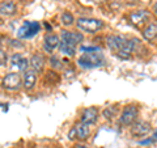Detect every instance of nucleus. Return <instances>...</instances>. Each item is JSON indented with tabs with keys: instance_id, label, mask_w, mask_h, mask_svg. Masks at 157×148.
<instances>
[{
	"instance_id": "obj_6",
	"label": "nucleus",
	"mask_w": 157,
	"mask_h": 148,
	"mask_svg": "<svg viewBox=\"0 0 157 148\" xmlns=\"http://www.w3.org/2000/svg\"><path fill=\"white\" fill-rule=\"evenodd\" d=\"M3 87L8 91H18L21 87V77L17 72H11L4 77Z\"/></svg>"
},
{
	"instance_id": "obj_12",
	"label": "nucleus",
	"mask_w": 157,
	"mask_h": 148,
	"mask_svg": "<svg viewBox=\"0 0 157 148\" xmlns=\"http://www.w3.org/2000/svg\"><path fill=\"white\" fill-rule=\"evenodd\" d=\"M37 83V72L34 70H26L24 72V84L22 87L25 88L26 91H30L34 88Z\"/></svg>"
},
{
	"instance_id": "obj_25",
	"label": "nucleus",
	"mask_w": 157,
	"mask_h": 148,
	"mask_svg": "<svg viewBox=\"0 0 157 148\" xmlns=\"http://www.w3.org/2000/svg\"><path fill=\"white\" fill-rule=\"evenodd\" d=\"M155 14L157 16V3H156V6H155Z\"/></svg>"
},
{
	"instance_id": "obj_23",
	"label": "nucleus",
	"mask_w": 157,
	"mask_h": 148,
	"mask_svg": "<svg viewBox=\"0 0 157 148\" xmlns=\"http://www.w3.org/2000/svg\"><path fill=\"white\" fill-rule=\"evenodd\" d=\"M6 63H7V54L3 50H0V66L6 64Z\"/></svg>"
},
{
	"instance_id": "obj_26",
	"label": "nucleus",
	"mask_w": 157,
	"mask_h": 148,
	"mask_svg": "<svg viewBox=\"0 0 157 148\" xmlns=\"http://www.w3.org/2000/svg\"><path fill=\"white\" fill-rule=\"evenodd\" d=\"M0 47H2V37H0Z\"/></svg>"
},
{
	"instance_id": "obj_9",
	"label": "nucleus",
	"mask_w": 157,
	"mask_h": 148,
	"mask_svg": "<svg viewBox=\"0 0 157 148\" xmlns=\"http://www.w3.org/2000/svg\"><path fill=\"white\" fill-rule=\"evenodd\" d=\"M148 18H149V13L147 11H135V12L131 13L130 21H131V24L134 26L140 28V26H143L147 21H148Z\"/></svg>"
},
{
	"instance_id": "obj_10",
	"label": "nucleus",
	"mask_w": 157,
	"mask_h": 148,
	"mask_svg": "<svg viewBox=\"0 0 157 148\" xmlns=\"http://www.w3.org/2000/svg\"><path fill=\"white\" fill-rule=\"evenodd\" d=\"M11 63H12V68L16 71H24L25 72L28 70V59L24 58L21 54H14V55L11 58Z\"/></svg>"
},
{
	"instance_id": "obj_14",
	"label": "nucleus",
	"mask_w": 157,
	"mask_h": 148,
	"mask_svg": "<svg viewBox=\"0 0 157 148\" xmlns=\"http://www.w3.org/2000/svg\"><path fill=\"white\" fill-rule=\"evenodd\" d=\"M59 45H60V38L55 36V34H48V36L45 37V45H43V47H45V50L47 53H52Z\"/></svg>"
},
{
	"instance_id": "obj_27",
	"label": "nucleus",
	"mask_w": 157,
	"mask_h": 148,
	"mask_svg": "<svg viewBox=\"0 0 157 148\" xmlns=\"http://www.w3.org/2000/svg\"><path fill=\"white\" fill-rule=\"evenodd\" d=\"M97 2H98V0H97Z\"/></svg>"
},
{
	"instance_id": "obj_19",
	"label": "nucleus",
	"mask_w": 157,
	"mask_h": 148,
	"mask_svg": "<svg viewBox=\"0 0 157 148\" xmlns=\"http://www.w3.org/2000/svg\"><path fill=\"white\" fill-rule=\"evenodd\" d=\"M59 49H60V51L64 54V55H68V56H73L76 53L75 46H71V45H68L66 42H62V41H60V45H59Z\"/></svg>"
},
{
	"instance_id": "obj_5",
	"label": "nucleus",
	"mask_w": 157,
	"mask_h": 148,
	"mask_svg": "<svg viewBox=\"0 0 157 148\" xmlns=\"http://www.w3.org/2000/svg\"><path fill=\"white\" fill-rule=\"evenodd\" d=\"M137 115H139L137 107L135 105H127L124 106V109L121 114V123L124 126H130L136 121Z\"/></svg>"
},
{
	"instance_id": "obj_20",
	"label": "nucleus",
	"mask_w": 157,
	"mask_h": 148,
	"mask_svg": "<svg viewBox=\"0 0 157 148\" xmlns=\"http://www.w3.org/2000/svg\"><path fill=\"white\" fill-rule=\"evenodd\" d=\"M73 21H75V18H73L71 12H63V14H62V22H63V25L70 26V25H72V24H73Z\"/></svg>"
},
{
	"instance_id": "obj_13",
	"label": "nucleus",
	"mask_w": 157,
	"mask_h": 148,
	"mask_svg": "<svg viewBox=\"0 0 157 148\" xmlns=\"http://www.w3.org/2000/svg\"><path fill=\"white\" fill-rule=\"evenodd\" d=\"M127 39L121 37V36H110V37H107V46H109L110 50L118 53L122 47H123Z\"/></svg>"
},
{
	"instance_id": "obj_4",
	"label": "nucleus",
	"mask_w": 157,
	"mask_h": 148,
	"mask_svg": "<svg viewBox=\"0 0 157 148\" xmlns=\"http://www.w3.org/2000/svg\"><path fill=\"white\" fill-rule=\"evenodd\" d=\"M90 135V126L86 125V123L80 122L78 125H76L73 129L70 131L68 134V138L71 140L73 139H78V140H85L88 139V136Z\"/></svg>"
},
{
	"instance_id": "obj_17",
	"label": "nucleus",
	"mask_w": 157,
	"mask_h": 148,
	"mask_svg": "<svg viewBox=\"0 0 157 148\" xmlns=\"http://www.w3.org/2000/svg\"><path fill=\"white\" fill-rule=\"evenodd\" d=\"M30 67L36 72H42L43 68H45V59L39 55V54H36L30 59Z\"/></svg>"
},
{
	"instance_id": "obj_16",
	"label": "nucleus",
	"mask_w": 157,
	"mask_h": 148,
	"mask_svg": "<svg viewBox=\"0 0 157 148\" xmlns=\"http://www.w3.org/2000/svg\"><path fill=\"white\" fill-rule=\"evenodd\" d=\"M134 46H135V43L132 41H130V39H127L126 43L123 45V47L117 53V55L119 58H122V59H128L131 56L132 51H134Z\"/></svg>"
},
{
	"instance_id": "obj_18",
	"label": "nucleus",
	"mask_w": 157,
	"mask_h": 148,
	"mask_svg": "<svg viewBox=\"0 0 157 148\" xmlns=\"http://www.w3.org/2000/svg\"><path fill=\"white\" fill-rule=\"evenodd\" d=\"M143 37L147 41H153L157 38V24L151 22L147 25V28L143 30Z\"/></svg>"
},
{
	"instance_id": "obj_22",
	"label": "nucleus",
	"mask_w": 157,
	"mask_h": 148,
	"mask_svg": "<svg viewBox=\"0 0 157 148\" xmlns=\"http://www.w3.org/2000/svg\"><path fill=\"white\" fill-rule=\"evenodd\" d=\"M51 66H52V68H60L62 66H60V60L56 58V56H52L51 58Z\"/></svg>"
},
{
	"instance_id": "obj_24",
	"label": "nucleus",
	"mask_w": 157,
	"mask_h": 148,
	"mask_svg": "<svg viewBox=\"0 0 157 148\" xmlns=\"http://www.w3.org/2000/svg\"><path fill=\"white\" fill-rule=\"evenodd\" d=\"M73 148H86V147H85V146H75Z\"/></svg>"
},
{
	"instance_id": "obj_3",
	"label": "nucleus",
	"mask_w": 157,
	"mask_h": 148,
	"mask_svg": "<svg viewBox=\"0 0 157 148\" xmlns=\"http://www.w3.org/2000/svg\"><path fill=\"white\" fill-rule=\"evenodd\" d=\"M39 29H41L39 22H37V21H26L21 28L18 29L17 37L22 38V39H29V38L36 36V34L39 32Z\"/></svg>"
},
{
	"instance_id": "obj_15",
	"label": "nucleus",
	"mask_w": 157,
	"mask_h": 148,
	"mask_svg": "<svg viewBox=\"0 0 157 148\" xmlns=\"http://www.w3.org/2000/svg\"><path fill=\"white\" fill-rule=\"evenodd\" d=\"M16 12H17V7L13 2H11V0L0 3V14L9 17V16H13Z\"/></svg>"
},
{
	"instance_id": "obj_1",
	"label": "nucleus",
	"mask_w": 157,
	"mask_h": 148,
	"mask_svg": "<svg viewBox=\"0 0 157 148\" xmlns=\"http://www.w3.org/2000/svg\"><path fill=\"white\" fill-rule=\"evenodd\" d=\"M78 66L81 68H96V67H101L104 66L105 59L104 55L101 54V51H92V53H84L82 55L78 58Z\"/></svg>"
},
{
	"instance_id": "obj_8",
	"label": "nucleus",
	"mask_w": 157,
	"mask_h": 148,
	"mask_svg": "<svg viewBox=\"0 0 157 148\" xmlns=\"http://www.w3.org/2000/svg\"><path fill=\"white\" fill-rule=\"evenodd\" d=\"M82 39H84V36L81 33H75V32H62V37H60V41L62 42H66L71 46H76L77 43H80Z\"/></svg>"
},
{
	"instance_id": "obj_7",
	"label": "nucleus",
	"mask_w": 157,
	"mask_h": 148,
	"mask_svg": "<svg viewBox=\"0 0 157 148\" xmlns=\"http://www.w3.org/2000/svg\"><path fill=\"white\" fill-rule=\"evenodd\" d=\"M151 130H152V126H151L149 122H147V121H137L131 127V134L134 136L141 138V136H145L148 132H151Z\"/></svg>"
},
{
	"instance_id": "obj_2",
	"label": "nucleus",
	"mask_w": 157,
	"mask_h": 148,
	"mask_svg": "<svg viewBox=\"0 0 157 148\" xmlns=\"http://www.w3.org/2000/svg\"><path fill=\"white\" fill-rule=\"evenodd\" d=\"M76 26L82 32L86 33H96L100 29H102L104 24H102L101 20L97 18H89V17H80L76 21Z\"/></svg>"
},
{
	"instance_id": "obj_11",
	"label": "nucleus",
	"mask_w": 157,
	"mask_h": 148,
	"mask_svg": "<svg viewBox=\"0 0 157 148\" xmlns=\"http://www.w3.org/2000/svg\"><path fill=\"white\" fill-rule=\"evenodd\" d=\"M98 119V110L96 107H88L82 111L81 114V122L82 123H86V125H94Z\"/></svg>"
},
{
	"instance_id": "obj_21",
	"label": "nucleus",
	"mask_w": 157,
	"mask_h": 148,
	"mask_svg": "<svg viewBox=\"0 0 157 148\" xmlns=\"http://www.w3.org/2000/svg\"><path fill=\"white\" fill-rule=\"evenodd\" d=\"M114 114H115V109H113V107H107V109L104 110V115L106 119H111Z\"/></svg>"
}]
</instances>
